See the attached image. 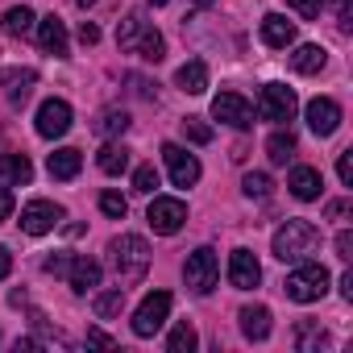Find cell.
<instances>
[{
    "mask_svg": "<svg viewBox=\"0 0 353 353\" xmlns=\"http://www.w3.org/2000/svg\"><path fill=\"white\" fill-rule=\"evenodd\" d=\"M108 254H112V270H117L121 287H133V283L145 279V270H150V245H145V237L121 233V237H112Z\"/></svg>",
    "mask_w": 353,
    "mask_h": 353,
    "instance_id": "1",
    "label": "cell"
},
{
    "mask_svg": "<svg viewBox=\"0 0 353 353\" xmlns=\"http://www.w3.org/2000/svg\"><path fill=\"white\" fill-rule=\"evenodd\" d=\"M316 245H320V229L312 221H287L274 233V258L279 262H303L316 254Z\"/></svg>",
    "mask_w": 353,
    "mask_h": 353,
    "instance_id": "2",
    "label": "cell"
},
{
    "mask_svg": "<svg viewBox=\"0 0 353 353\" xmlns=\"http://www.w3.org/2000/svg\"><path fill=\"white\" fill-rule=\"evenodd\" d=\"M283 291H287V299H295V303H316V299H324V291H328V270H324L320 262H307V258H303V262L287 274Z\"/></svg>",
    "mask_w": 353,
    "mask_h": 353,
    "instance_id": "3",
    "label": "cell"
},
{
    "mask_svg": "<svg viewBox=\"0 0 353 353\" xmlns=\"http://www.w3.org/2000/svg\"><path fill=\"white\" fill-rule=\"evenodd\" d=\"M145 221H150L154 233L170 237V233H179V229H183V221H188V204H183V200H174V196H154Z\"/></svg>",
    "mask_w": 353,
    "mask_h": 353,
    "instance_id": "4",
    "label": "cell"
},
{
    "mask_svg": "<svg viewBox=\"0 0 353 353\" xmlns=\"http://www.w3.org/2000/svg\"><path fill=\"white\" fill-rule=\"evenodd\" d=\"M295 108H299V100H295V92H291L287 83H266L262 96H258V117H262V121L283 125V121L295 117Z\"/></svg>",
    "mask_w": 353,
    "mask_h": 353,
    "instance_id": "5",
    "label": "cell"
},
{
    "mask_svg": "<svg viewBox=\"0 0 353 353\" xmlns=\"http://www.w3.org/2000/svg\"><path fill=\"white\" fill-rule=\"evenodd\" d=\"M183 279H188V287H192L196 295H208V291L216 287V279H221V262H216V254H212L208 245L196 250V254H188Z\"/></svg>",
    "mask_w": 353,
    "mask_h": 353,
    "instance_id": "6",
    "label": "cell"
},
{
    "mask_svg": "<svg viewBox=\"0 0 353 353\" xmlns=\"http://www.w3.org/2000/svg\"><path fill=\"white\" fill-rule=\"evenodd\" d=\"M166 316H170V291H150L137 303V312H133V332L137 336H154L166 324Z\"/></svg>",
    "mask_w": 353,
    "mask_h": 353,
    "instance_id": "7",
    "label": "cell"
},
{
    "mask_svg": "<svg viewBox=\"0 0 353 353\" xmlns=\"http://www.w3.org/2000/svg\"><path fill=\"white\" fill-rule=\"evenodd\" d=\"M162 162H166V170H170V183H174V188H196V183H200V158L188 154L183 145L166 141V145H162Z\"/></svg>",
    "mask_w": 353,
    "mask_h": 353,
    "instance_id": "8",
    "label": "cell"
},
{
    "mask_svg": "<svg viewBox=\"0 0 353 353\" xmlns=\"http://www.w3.org/2000/svg\"><path fill=\"white\" fill-rule=\"evenodd\" d=\"M212 117L225 121L229 129H250V125H254V108H250V100L237 96V92H221V96L212 100Z\"/></svg>",
    "mask_w": 353,
    "mask_h": 353,
    "instance_id": "9",
    "label": "cell"
},
{
    "mask_svg": "<svg viewBox=\"0 0 353 353\" xmlns=\"http://www.w3.org/2000/svg\"><path fill=\"white\" fill-rule=\"evenodd\" d=\"M59 221H63V208H59V204H50V200H34V204H26V208H21V229H26L30 237L50 233Z\"/></svg>",
    "mask_w": 353,
    "mask_h": 353,
    "instance_id": "10",
    "label": "cell"
},
{
    "mask_svg": "<svg viewBox=\"0 0 353 353\" xmlns=\"http://www.w3.org/2000/svg\"><path fill=\"white\" fill-rule=\"evenodd\" d=\"M307 125H312L316 137H332V133L341 129V104L328 100V96H316V100L307 104Z\"/></svg>",
    "mask_w": 353,
    "mask_h": 353,
    "instance_id": "11",
    "label": "cell"
},
{
    "mask_svg": "<svg viewBox=\"0 0 353 353\" xmlns=\"http://www.w3.org/2000/svg\"><path fill=\"white\" fill-rule=\"evenodd\" d=\"M229 283L237 291H254L262 283V266H258V258L250 250H233L229 254Z\"/></svg>",
    "mask_w": 353,
    "mask_h": 353,
    "instance_id": "12",
    "label": "cell"
},
{
    "mask_svg": "<svg viewBox=\"0 0 353 353\" xmlns=\"http://www.w3.org/2000/svg\"><path fill=\"white\" fill-rule=\"evenodd\" d=\"M71 129V104L67 100H46L42 108H38V133L42 137H63Z\"/></svg>",
    "mask_w": 353,
    "mask_h": 353,
    "instance_id": "13",
    "label": "cell"
},
{
    "mask_svg": "<svg viewBox=\"0 0 353 353\" xmlns=\"http://www.w3.org/2000/svg\"><path fill=\"white\" fill-rule=\"evenodd\" d=\"M0 83H5V100H9V104H26V100L34 96L38 71H30V67H9L5 75H0Z\"/></svg>",
    "mask_w": 353,
    "mask_h": 353,
    "instance_id": "14",
    "label": "cell"
},
{
    "mask_svg": "<svg viewBox=\"0 0 353 353\" xmlns=\"http://www.w3.org/2000/svg\"><path fill=\"white\" fill-rule=\"evenodd\" d=\"M287 188H291L295 200H320L324 179H320V170H316V166H295V170H291V179H287Z\"/></svg>",
    "mask_w": 353,
    "mask_h": 353,
    "instance_id": "15",
    "label": "cell"
},
{
    "mask_svg": "<svg viewBox=\"0 0 353 353\" xmlns=\"http://www.w3.org/2000/svg\"><path fill=\"white\" fill-rule=\"evenodd\" d=\"M67 283H71L75 295L96 291V287H100V262H92V258H75L71 270H67Z\"/></svg>",
    "mask_w": 353,
    "mask_h": 353,
    "instance_id": "16",
    "label": "cell"
},
{
    "mask_svg": "<svg viewBox=\"0 0 353 353\" xmlns=\"http://www.w3.org/2000/svg\"><path fill=\"white\" fill-rule=\"evenodd\" d=\"M38 42H42L46 54H59V59H63V54H67V26H63L54 13L42 17V21H38Z\"/></svg>",
    "mask_w": 353,
    "mask_h": 353,
    "instance_id": "17",
    "label": "cell"
},
{
    "mask_svg": "<svg viewBox=\"0 0 353 353\" xmlns=\"http://www.w3.org/2000/svg\"><path fill=\"white\" fill-rule=\"evenodd\" d=\"M262 42L274 46V50H287V46L295 42V26H291L287 17L270 13V17H262Z\"/></svg>",
    "mask_w": 353,
    "mask_h": 353,
    "instance_id": "18",
    "label": "cell"
},
{
    "mask_svg": "<svg viewBox=\"0 0 353 353\" xmlns=\"http://www.w3.org/2000/svg\"><path fill=\"white\" fill-rule=\"evenodd\" d=\"M79 166H83V154L79 150H54L50 154V162H46V170H50V179H75L79 174Z\"/></svg>",
    "mask_w": 353,
    "mask_h": 353,
    "instance_id": "19",
    "label": "cell"
},
{
    "mask_svg": "<svg viewBox=\"0 0 353 353\" xmlns=\"http://www.w3.org/2000/svg\"><path fill=\"white\" fill-rule=\"evenodd\" d=\"M324 63H328V54H324V46H316V42H303V46H295V54H291V67H295L299 75H316V71H324Z\"/></svg>",
    "mask_w": 353,
    "mask_h": 353,
    "instance_id": "20",
    "label": "cell"
},
{
    "mask_svg": "<svg viewBox=\"0 0 353 353\" xmlns=\"http://www.w3.org/2000/svg\"><path fill=\"white\" fill-rule=\"evenodd\" d=\"M174 79H179V88H183L188 96H204V92H208V67H204L200 59L183 63V67H179V75H174Z\"/></svg>",
    "mask_w": 353,
    "mask_h": 353,
    "instance_id": "21",
    "label": "cell"
},
{
    "mask_svg": "<svg viewBox=\"0 0 353 353\" xmlns=\"http://www.w3.org/2000/svg\"><path fill=\"white\" fill-rule=\"evenodd\" d=\"M241 332L250 341H266L270 336V307H241Z\"/></svg>",
    "mask_w": 353,
    "mask_h": 353,
    "instance_id": "22",
    "label": "cell"
},
{
    "mask_svg": "<svg viewBox=\"0 0 353 353\" xmlns=\"http://www.w3.org/2000/svg\"><path fill=\"white\" fill-rule=\"evenodd\" d=\"M266 154H270L274 166H283L287 158H295V133H291V129H274V133L266 137Z\"/></svg>",
    "mask_w": 353,
    "mask_h": 353,
    "instance_id": "23",
    "label": "cell"
},
{
    "mask_svg": "<svg viewBox=\"0 0 353 353\" xmlns=\"http://www.w3.org/2000/svg\"><path fill=\"white\" fill-rule=\"evenodd\" d=\"M96 162H100V170H104V174H125V170H129V150H125L121 141H108V145L100 150V158H96Z\"/></svg>",
    "mask_w": 353,
    "mask_h": 353,
    "instance_id": "24",
    "label": "cell"
},
{
    "mask_svg": "<svg viewBox=\"0 0 353 353\" xmlns=\"http://www.w3.org/2000/svg\"><path fill=\"white\" fill-rule=\"evenodd\" d=\"M92 307H96V316H100V320H117V316L125 312V287H112V291H100Z\"/></svg>",
    "mask_w": 353,
    "mask_h": 353,
    "instance_id": "25",
    "label": "cell"
},
{
    "mask_svg": "<svg viewBox=\"0 0 353 353\" xmlns=\"http://www.w3.org/2000/svg\"><path fill=\"white\" fill-rule=\"evenodd\" d=\"M0 170H5L13 183H30L34 179V166H30L26 154H5V158H0Z\"/></svg>",
    "mask_w": 353,
    "mask_h": 353,
    "instance_id": "26",
    "label": "cell"
},
{
    "mask_svg": "<svg viewBox=\"0 0 353 353\" xmlns=\"http://www.w3.org/2000/svg\"><path fill=\"white\" fill-rule=\"evenodd\" d=\"M141 34H145V17H141V13H129V17L121 21V30H117V42H121V50H133Z\"/></svg>",
    "mask_w": 353,
    "mask_h": 353,
    "instance_id": "27",
    "label": "cell"
},
{
    "mask_svg": "<svg viewBox=\"0 0 353 353\" xmlns=\"http://www.w3.org/2000/svg\"><path fill=\"white\" fill-rule=\"evenodd\" d=\"M5 30H9L13 38H26V34L34 30V9H26V5L9 9V13H5Z\"/></svg>",
    "mask_w": 353,
    "mask_h": 353,
    "instance_id": "28",
    "label": "cell"
},
{
    "mask_svg": "<svg viewBox=\"0 0 353 353\" xmlns=\"http://www.w3.org/2000/svg\"><path fill=\"white\" fill-rule=\"evenodd\" d=\"M125 129H129V112H121V108H108L96 121V133H104V137H121Z\"/></svg>",
    "mask_w": 353,
    "mask_h": 353,
    "instance_id": "29",
    "label": "cell"
},
{
    "mask_svg": "<svg viewBox=\"0 0 353 353\" xmlns=\"http://www.w3.org/2000/svg\"><path fill=\"white\" fill-rule=\"evenodd\" d=\"M133 50H137V54H141V59H145V63H158V59H162V50H166V46H162V34H158V30H150V26H145V34H141V38H137V46H133Z\"/></svg>",
    "mask_w": 353,
    "mask_h": 353,
    "instance_id": "30",
    "label": "cell"
},
{
    "mask_svg": "<svg viewBox=\"0 0 353 353\" xmlns=\"http://www.w3.org/2000/svg\"><path fill=\"white\" fill-rule=\"evenodd\" d=\"M166 349H170V353H192V349H196V328H192L188 320H183V324H174Z\"/></svg>",
    "mask_w": 353,
    "mask_h": 353,
    "instance_id": "31",
    "label": "cell"
},
{
    "mask_svg": "<svg viewBox=\"0 0 353 353\" xmlns=\"http://www.w3.org/2000/svg\"><path fill=\"white\" fill-rule=\"evenodd\" d=\"M270 188H274V183H270V174H262V170H250L245 179H241V192H245L250 200H266Z\"/></svg>",
    "mask_w": 353,
    "mask_h": 353,
    "instance_id": "32",
    "label": "cell"
},
{
    "mask_svg": "<svg viewBox=\"0 0 353 353\" xmlns=\"http://www.w3.org/2000/svg\"><path fill=\"white\" fill-rule=\"evenodd\" d=\"M154 188H158V170H154V166H137V170H133V192L154 196Z\"/></svg>",
    "mask_w": 353,
    "mask_h": 353,
    "instance_id": "33",
    "label": "cell"
},
{
    "mask_svg": "<svg viewBox=\"0 0 353 353\" xmlns=\"http://www.w3.org/2000/svg\"><path fill=\"white\" fill-rule=\"evenodd\" d=\"M100 212H104V216H112V221H121V216L129 212V204H125V196H121V192H104V196H100Z\"/></svg>",
    "mask_w": 353,
    "mask_h": 353,
    "instance_id": "34",
    "label": "cell"
},
{
    "mask_svg": "<svg viewBox=\"0 0 353 353\" xmlns=\"http://www.w3.org/2000/svg\"><path fill=\"white\" fill-rule=\"evenodd\" d=\"M183 133H188L196 145H208V141H212V125H204L200 117H188V121H183Z\"/></svg>",
    "mask_w": 353,
    "mask_h": 353,
    "instance_id": "35",
    "label": "cell"
},
{
    "mask_svg": "<svg viewBox=\"0 0 353 353\" xmlns=\"http://www.w3.org/2000/svg\"><path fill=\"white\" fill-rule=\"evenodd\" d=\"M324 341H328V336H324L316 324H299V349H303V353H307V349H320Z\"/></svg>",
    "mask_w": 353,
    "mask_h": 353,
    "instance_id": "36",
    "label": "cell"
},
{
    "mask_svg": "<svg viewBox=\"0 0 353 353\" xmlns=\"http://www.w3.org/2000/svg\"><path fill=\"white\" fill-rule=\"evenodd\" d=\"M287 5H291L303 21H316V17H320V9H324V0H287Z\"/></svg>",
    "mask_w": 353,
    "mask_h": 353,
    "instance_id": "37",
    "label": "cell"
},
{
    "mask_svg": "<svg viewBox=\"0 0 353 353\" xmlns=\"http://www.w3.org/2000/svg\"><path fill=\"white\" fill-rule=\"evenodd\" d=\"M336 179H341L345 188L353 183V150H341V154H336Z\"/></svg>",
    "mask_w": 353,
    "mask_h": 353,
    "instance_id": "38",
    "label": "cell"
},
{
    "mask_svg": "<svg viewBox=\"0 0 353 353\" xmlns=\"http://www.w3.org/2000/svg\"><path fill=\"white\" fill-rule=\"evenodd\" d=\"M71 262H75L71 254H50V258L42 262V270H46V274H67V270H71Z\"/></svg>",
    "mask_w": 353,
    "mask_h": 353,
    "instance_id": "39",
    "label": "cell"
},
{
    "mask_svg": "<svg viewBox=\"0 0 353 353\" xmlns=\"http://www.w3.org/2000/svg\"><path fill=\"white\" fill-rule=\"evenodd\" d=\"M336 258H341V262H349V258H353V233H349V229H341V233H336Z\"/></svg>",
    "mask_w": 353,
    "mask_h": 353,
    "instance_id": "40",
    "label": "cell"
},
{
    "mask_svg": "<svg viewBox=\"0 0 353 353\" xmlns=\"http://www.w3.org/2000/svg\"><path fill=\"white\" fill-rule=\"evenodd\" d=\"M13 216V192L9 188H0V225H5Z\"/></svg>",
    "mask_w": 353,
    "mask_h": 353,
    "instance_id": "41",
    "label": "cell"
},
{
    "mask_svg": "<svg viewBox=\"0 0 353 353\" xmlns=\"http://www.w3.org/2000/svg\"><path fill=\"white\" fill-rule=\"evenodd\" d=\"M79 42H83V46H96V42H100V30H96L92 21H83V26H79Z\"/></svg>",
    "mask_w": 353,
    "mask_h": 353,
    "instance_id": "42",
    "label": "cell"
},
{
    "mask_svg": "<svg viewBox=\"0 0 353 353\" xmlns=\"http://www.w3.org/2000/svg\"><path fill=\"white\" fill-rule=\"evenodd\" d=\"M341 30H353V0H341Z\"/></svg>",
    "mask_w": 353,
    "mask_h": 353,
    "instance_id": "43",
    "label": "cell"
},
{
    "mask_svg": "<svg viewBox=\"0 0 353 353\" xmlns=\"http://www.w3.org/2000/svg\"><path fill=\"white\" fill-rule=\"evenodd\" d=\"M9 270H13V254L0 245V279H9Z\"/></svg>",
    "mask_w": 353,
    "mask_h": 353,
    "instance_id": "44",
    "label": "cell"
},
{
    "mask_svg": "<svg viewBox=\"0 0 353 353\" xmlns=\"http://www.w3.org/2000/svg\"><path fill=\"white\" fill-rule=\"evenodd\" d=\"M324 212L336 221V216H345V212H349V204H345V200H332V204H324Z\"/></svg>",
    "mask_w": 353,
    "mask_h": 353,
    "instance_id": "45",
    "label": "cell"
},
{
    "mask_svg": "<svg viewBox=\"0 0 353 353\" xmlns=\"http://www.w3.org/2000/svg\"><path fill=\"white\" fill-rule=\"evenodd\" d=\"M88 345H117V341H112L108 332H100V328H92V332H88Z\"/></svg>",
    "mask_w": 353,
    "mask_h": 353,
    "instance_id": "46",
    "label": "cell"
},
{
    "mask_svg": "<svg viewBox=\"0 0 353 353\" xmlns=\"http://www.w3.org/2000/svg\"><path fill=\"white\" fill-rule=\"evenodd\" d=\"M341 295H345V299H353V274H349V270L341 274Z\"/></svg>",
    "mask_w": 353,
    "mask_h": 353,
    "instance_id": "47",
    "label": "cell"
},
{
    "mask_svg": "<svg viewBox=\"0 0 353 353\" xmlns=\"http://www.w3.org/2000/svg\"><path fill=\"white\" fill-rule=\"evenodd\" d=\"M150 5H166V0H150Z\"/></svg>",
    "mask_w": 353,
    "mask_h": 353,
    "instance_id": "48",
    "label": "cell"
},
{
    "mask_svg": "<svg viewBox=\"0 0 353 353\" xmlns=\"http://www.w3.org/2000/svg\"><path fill=\"white\" fill-rule=\"evenodd\" d=\"M196 5H212V0H196Z\"/></svg>",
    "mask_w": 353,
    "mask_h": 353,
    "instance_id": "49",
    "label": "cell"
},
{
    "mask_svg": "<svg viewBox=\"0 0 353 353\" xmlns=\"http://www.w3.org/2000/svg\"><path fill=\"white\" fill-rule=\"evenodd\" d=\"M79 5H83V9H88V5H92V0H79Z\"/></svg>",
    "mask_w": 353,
    "mask_h": 353,
    "instance_id": "50",
    "label": "cell"
}]
</instances>
